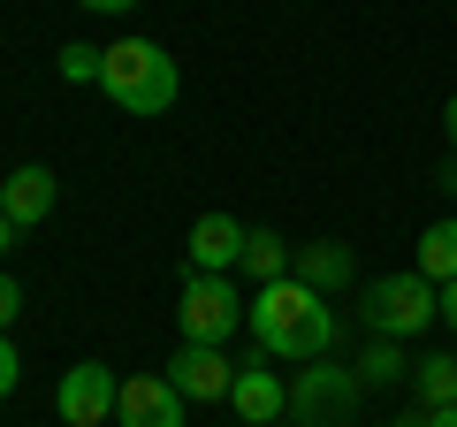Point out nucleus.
Segmentation results:
<instances>
[{
  "instance_id": "nucleus-1",
  "label": "nucleus",
  "mask_w": 457,
  "mask_h": 427,
  "mask_svg": "<svg viewBox=\"0 0 457 427\" xmlns=\"http://www.w3.org/2000/svg\"><path fill=\"white\" fill-rule=\"evenodd\" d=\"M245 329H252V344H260L267 359L312 366V359H328V344H336V313H328L320 290H305L297 275H282V282H267V290L245 306Z\"/></svg>"
},
{
  "instance_id": "nucleus-2",
  "label": "nucleus",
  "mask_w": 457,
  "mask_h": 427,
  "mask_svg": "<svg viewBox=\"0 0 457 427\" xmlns=\"http://www.w3.org/2000/svg\"><path fill=\"white\" fill-rule=\"evenodd\" d=\"M99 92H107L122 115L153 122V115L176 107L183 77H176V62H168V46H153V38H114V46H107V69H99Z\"/></svg>"
},
{
  "instance_id": "nucleus-3",
  "label": "nucleus",
  "mask_w": 457,
  "mask_h": 427,
  "mask_svg": "<svg viewBox=\"0 0 457 427\" xmlns=\"http://www.w3.org/2000/svg\"><path fill=\"white\" fill-rule=\"evenodd\" d=\"M359 313H366V336H420V329H435L442 321V290L411 267V275H374L366 282V297H359Z\"/></svg>"
},
{
  "instance_id": "nucleus-4",
  "label": "nucleus",
  "mask_w": 457,
  "mask_h": 427,
  "mask_svg": "<svg viewBox=\"0 0 457 427\" xmlns=\"http://www.w3.org/2000/svg\"><path fill=\"white\" fill-rule=\"evenodd\" d=\"M359 397H366L359 366L312 359V366H297V374H290V420L297 427H351V420H359Z\"/></svg>"
},
{
  "instance_id": "nucleus-5",
  "label": "nucleus",
  "mask_w": 457,
  "mask_h": 427,
  "mask_svg": "<svg viewBox=\"0 0 457 427\" xmlns=\"http://www.w3.org/2000/svg\"><path fill=\"white\" fill-rule=\"evenodd\" d=\"M176 321H183V344H221V336L245 329V297H237L228 275H191V282H183Z\"/></svg>"
},
{
  "instance_id": "nucleus-6",
  "label": "nucleus",
  "mask_w": 457,
  "mask_h": 427,
  "mask_svg": "<svg viewBox=\"0 0 457 427\" xmlns=\"http://www.w3.org/2000/svg\"><path fill=\"white\" fill-rule=\"evenodd\" d=\"M114 405H122V374L99 359H77L62 381H54V412L69 427H114Z\"/></svg>"
},
{
  "instance_id": "nucleus-7",
  "label": "nucleus",
  "mask_w": 457,
  "mask_h": 427,
  "mask_svg": "<svg viewBox=\"0 0 457 427\" xmlns=\"http://www.w3.org/2000/svg\"><path fill=\"white\" fill-rule=\"evenodd\" d=\"M228 405H237V420H245V427H275V420H290V381L267 374L260 351H252V359L237 366V381H228Z\"/></svg>"
},
{
  "instance_id": "nucleus-8",
  "label": "nucleus",
  "mask_w": 457,
  "mask_h": 427,
  "mask_svg": "<svg viewBox=\"0 0 457 427\" xmlns=\"http://www.w3.org/2000/svg\"><path fill=\"white\" fill-rule=\"evenodd\" d=\"M114 427H183V389L168 374H130L122 405H114Z\"/></svg>"
},
{
  "instance_id": "nucleus-9",
  "label": "nucleus",
  "mask_w": 457,
  "mask_h": 427,
  "mask_svg": "<svg viewBox=\"0 0 457 427\" xmlns=\"http://www.w3.org/2000/svg\"><path fill=\"white\" fill-rule=\"evenodd\" d=\"M54 198H62V183H54L46 161H23V168L0 176V214H8L16 230H38V222L54 214Z\"/></svg>"
},
{
  "instance_id": "nucleus-10",
  "label": "nucleus",
  "mask_w": 457,
  "mask_h": 427,
  "mask_svg": "<svg viewBox=\"0 0 457 427\" xmlns=\"http://www.w3.org/2000/svg\"><path fill=\"white\" fill-rule=\"evenodd\" d=\"M168 381L183 389V405H213V397H228L237 366L221 359V344H183L176 359H168Z\"/></svg>"
},
{
  "instance_id": "nucleus-11",
  "label": "nucleus",
  "mask_w": 457,
  "mask_h": 427,
  "mask_svg": "<svg viewBox=\"0 0 457 427\" xmlns=\"http://www.w3.org/2000/svg\"><path fill=\"white\" fill-rule=\"evenodd\" d=\"M245 222H237V214H198V222H191V245H183V252H191V275H228V267H237V260H245Z\"/></svg>"
},
{
  "instance_id": "nucleus-12",
  "label": "nucleus",
  "mask_w": 457,
  "mask_h": 427,
  "mask_svg": "<svg viewBox=\"0 0 457 427\" xmlns=\"http://www.w3.org/2000/svg\"><path fill=\"white\" fill-rule=\"evenodd\" d=\"M290 275L305 282V290L336 297V290H351V282H359V260H351V245H336V237H312V245L290 252Z\"/></svg>"
},
{
  "instance_id": "nucleus-13",
  "label": "nucleus",
  "mask_w": 457,
  "mask_h": 427,
  "mask_svg": "<svg viewBox=\"0 0 457 427\" xmlns=\"http://www.w3.org/2000/svg\"><path fill=\"white\" fill-rule=\"evenodd\" d=\"M420 275L435 282V290H442V282H457V222H450V214L420 230Z\"/></svg>"
},
{
  "instance_id": "nucleus-14",
  "label": "nucleus",
  "mask_w": 457,
  "mask_h": 427,
  "mask_svg": "<svg viewBox=\"0 0 457 427\" xmlns=\"http://www.w3.org/2000/svg\"><path fill=\"white\" fill-rule=\"evenodd\" d=\"M359 381H366V389H396V381H411L404 344H396V336H374V344L359 351Z\"/></svg>"
},
{
  "instance_id": "nucleus-15",
  "label": "nucleus",
  "mask_w": 457,
  "mask_h": 427,
  "mask_svg": "<svg viewBox=\"0 0 457 427\" xmlns=\"http://www.w3.org/2000/svg\"><path fill=\"white\" fill-rule=\"evenodd\" d=\"M290 252H297V245H282L275 230H252V237H245V260H237V267H245V275L267 290V282H282V275H290Z\"/></svg>"
},
{
  "instance_id": "nucleus-16",
  "label": "nucleus",
  "mask_w": 457,
  "mask_h": 427,
  "mask_svg": "<svg viewBox=\"0 0 457 427\" xmlns=\"http://www.w3.org/2000/svg\"><path fill=\"white\" fill-rule=\"evenodd\" d=\"M411 389L420 405H457V359H411Z\"/></svg>"
},
{
  "instance_id": "nucleus-17",
  "label": "nucleus",
  "mask_w": 457,
  "mask_h": 427,
  "mask_svg": "<svg viewBox=\"0 0 457 427\" xmlns=\"http://www.w3.org/2000/svg\"><path fill=\"white\" fill-rule=\"evenodd\" d=\"M54 69H62V84H99V69H107V46H84V38H69Z\"/></svg>"
},
{
  "instance_id": "nucleus-18",
  "label": "nucleus",
  "mask_w": 457,
  "mask_h": 427,
  "mask_svg": "<svg viewBox=\"0 0 457 427\" xmlns=\"http://www.w3.org/2000/svg\"><path fill=\"white\" fill-rule=\"evenodd\" d=\"M16 313H23V282H16V275H0V336L16 329Z\"/></svg>"
},
{
  "instance_id": "nucleus-19",
  "label": "nucleus",
  "mask_w": 457,
  "mask_h": 427,
  "mask_svg": "<svg viewBox=\"0 0 457 427\" xmlns=\"http://www.w3.org/2000/svg\"><path fill=\"white\" fill-rule=\"evenodd\" d=\"M396 427H457V405H420V412H404Z\"/></svg>"
},
{
  "instance_id": "nucleus-20",
  "label": "nucleus",
  "mask_w": 457,
  "mask_h": 427,
  "mask_svg": "<svg viewBox=\"0 0 457 427\" xmlns=\"http://www.w3.org/2000/svg\"><path fill=\"white\" fill-rule=\"evenodd\" d=\"M16 374H23V359H16V344H8V336H0V397L16 389Z\"/></svg>"
},
{
  "instance_id": "nucleus-21",
  "label": "nucleus",
  "mask_w": 457,
  "mask_h": 427,
  "mask_svg": "<svg viewBox=\"0 0 457 427\" xmlns=\"http://www.w3.org/2000/svg\"><path fill=\"white\" fill-rule=\"evenodd\" d=\"M442 138H450V161H457V92H450V107H442Z\"/></svg>"
},
{
  "instance_id": "nucleus-22",
  "label": "nucleus",
  "mask_w": 457,
  "mask_h": 427,
  "mask_svg": "<svg viewBox=\"0 0 457 427\" xmlns=\"http://www.w3.org/2000/svg\"><path fill=\"white\" fill-rule=\"evenodd\" d=\"M442 329H457V282H442Z\"/></svg>"
},
{
  "instance_id": "nucleus-23",
  "label": "nucleus",
  "mask_w": 457,
  "mask_h": 427,
  "mask_svg": "<svg viewBox=\"0 0 457 427\" xmlns=\"http://www.w3.org/2000/svg\"><path fill=\"white\" fill-rule=\"evenodd\" d=\"M92 16H122V8H137V0H84Z\"/></svg>"
},
{
  "instance_id": "nucleus-24",
  "label": "nucleus",
  "mask_w": 457,
  "mask_h": 427,
  "mask_svg": "<svg viewBox=\"0 0 457 427\" xmlns=\"http://www.w3.org/2000/svg\"><path fill=\"white\" fill-rule=\"evenodd\" d=\"M8 245H16V222H8V214H0V260H8Z\"/></svg>"
},
{
  "instance_id": "nucleus-25",
  "label": "nucleus",
  "mask_w": 457,
  "mask_h": 427,
  "mask_svg": "<svg viewBox=\"0 0 457 427\" xmlns=\"http://www.w3.org/2000/svg\"><path fill=\"white\" fill-rule=\"evenodd\" d=\"M442 183H450V191H457V161H450V168H442Z\"/></svg>"
},
{
  "instance_id": "nucleus-26",
  "label": "nucleus",
  "mask_w": 457,
  "mask_h": 427,
  "mask_svg": "<svg viewBox=\"0 0 457 427\" xmlns=\"http://www.w3.org/2000/svg\"><path fill=\"white\" fill-rule=\"evenodd\" d=\"M275 427H297V420H275Z\"/></svg>"
}]
</instances>
